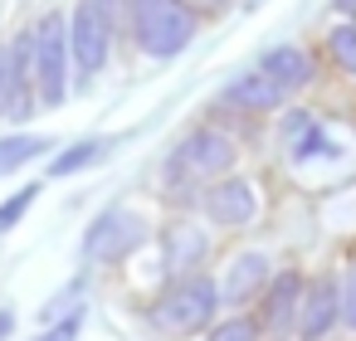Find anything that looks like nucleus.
I'll return each mask as SVG.
<instances>
[{
	"label": "nucleus",
	"instance_id": "nucleus-1",
	"mask_svg": "<svg viewBox=\"0 0 356 341\" xmlns=\"http://www.w3.org/2000/svg\"><path fill=\"white\" fill-rule=\"evenodd\" d=\"M215 307H220V288H215L210 278L186 273V278H176V283L152 302L147 322H152V331H161V336H195V331H205V326L215 322Z\"/></svg>",
	"mask_w": 356,
	"mask_h": 341
},
{
	"label": "nucleus",
	"instance_id": "nucleus-2",
	"mask_svg": "<svg viewBox=\"0 0 356 341\" xmlns=\"http://www.w3.org/2000/svg\"><path fill=\"white\" fill-rule=\"evenodd\" d=\"M132 25H137V44L152 59H171L191 44L195 10L191 0H132Z\"/></svg>",
	"mask_w": 356,
	"mask_h": 341
},
{
	"label": "nucleus",
	"instance_id": "nucleus-3",
	"mask_svg": "<svg viewBox=\"0 0 356 341\" xmlns=\"http://www.w3.org/2000/svg\"><path fill=\"white\" fill-rule=\"evenodd\" d=\"M118 0H79L74 20H69V54L79 64V74H98L108 49H113V15Z\"/></svg>",
	"mask_w": 356,
	"mask_h": 341
},
{
	"label": "nucleus",
	"instance_id": "nucleus-4",
	"mask_svg": "<svg viewBox=\"0 0 356 341\" xmlns=\"http://www.w3.org/2000/svg\"><path fill=\"white\" fill-rule=\"evenodd\" d=\"M69 25H64V15H44L40 25H35V74H40V93H44V103L49 108H59L64 103V93H69Z\"/></svg>",
	"mask_w": 356,
	"mask_h": 341
},
{
	"label": "nucleus",
	"instance_id": "nucleus-5",
	"mask_svg": "<svg viewBox=\"0 0 356 341\" xmlns=\"http://www.w3.org/2000/svg\"><path fill=\"white\" fill-rule=\"evenodd\" d=\"M142 239H147V219H142L137 210H127V205H113V210H103V215L88 224L83 253H88V258H122V253H132Z\"/></svg>",
	"mask_w": 356,
	"mask_h": 341
},
{
	"label": "nucleus",
	"instance_id": "nucleus-6",
	"mask_svg": "<svg viewBox=\"0 0 356 341\" xmlns=\"http://www.w3.org/2000/svg\"><path fill=\"white\" fill-rule=\"evenodd\" d=\"M229 166H234V142L215 127L191 132L171 156V176H200L205 181V176H225Z\"/></svg>",
	"mask_w": 356,
	"mask_h": 341
},
{
	"label": "nucleus",
	"instance_id": "nucleus-7",
	"mask_svg": "<svg viewBox=\"0 0 356 341\" xmlns=\"http://www.w3.org/2000/svg\"><path fill=\"white\" fill-rule=\"evenodd\" d=\"M337 322H341V288H337L332 278H317L312 288H302V307H298V341H322Z\"/></svg>",
	"mask_w": 356,
	"mask_h": 341
},
{
	"label": "nucleus",
	"instance_id": "nucleus-8",
	"mask_svg": "<svg viewBox=\"0 0 356 341\" xmlns=\"http://www.w3.org/2000/svg\"><path fill=\"white\" fill-rule=\"evenodd\" d=\"M205 210H210V219H215V224H249V219H254V210H259V200H254V185H249V181L225 176L220 185H210Z\"/></svg>",
	"mask_w": 356,
	"mask_h": 341
},
{
	"label": "nucleus",
	"instance_id": "nucleus-9",
	"mask_svg": "<svg viewBox=\"0 0 356 341\" xmlns=\"http://www.w3.org/2000/svg\"><path fill=\"white\" fill-rule=\"evenodd\" d=\"M298 307H302V278L298 273H283L268 283V297H264V326L273 336H283L288 326H298Z\"/></svg>",
	"mask_w": 356,
	"mask_h": 341
},
{
	"label": "nucleus",
	"instance_id": "nucleus-10",
	"mask_svg": "<svg viewBox=\"0 0 356 341\" xmlns=\"http://www.w3.org/2000/svg\"><path fill=\"white\" fill-rule=\"evenodd\" d=\"M259 69L283 88V93H293V88H302L307 78H312V59L302 54V49H293V44H278V49H268L264 59H259Z\"/></svg>",
	"mask_w": 356,
	"mask_h": 341
},
{
	"label": "nucleus",
	"instance_id": "nucleus-11",
	"mask_svg": "<svg viewBox=\"0 0 356 341\" xmlns=\"http://www.w3.org/2000/svg\"><path fill=\"white\" fill-rule=\"evenodd\" d=\"M225 103L249 108V113H264V108H278V103H283V88H278L264 69H254V74H244V78H234V83L225 88Z\"/></svg>",
	"mask_w": 356,
	"mask_h": 341
},
{
	"label": "nucleus",
	"instance_id": "nucleus-12",
	"mask_svg": "<svg viewBox=\"0 0 356 341\" xmlns=\"http://www.w3.org/2000/svg\"><path fill=\"white\" fill-rule=\"evenodd\" d=\"M259 288H268V258L264 253H239L234 263H229V278H225V302H244V297H254Z\"/></svg>",
	"mask_w": 356,
	"mask_h": 341
},
{
	"label": "nucleus",
	"instance_id": "nucleus-13",
	"mask_svg": "<svg viewBox=\"0 0 356 341\" xmlns=\"http://www.w3.org/2000/svg\"><path fill=\"white\" fill-rule=\"evenodd\" d=\"M205 258V234L195 224H171L166 229V268L186 278V268H195Z\"/></svg>",
	"mask_w": 356,
	"mask_h": 341
},
{
	"label": "nucleus",
	"instance_id": "nucleus-14",
	"mask_svg": "<svg viewBox=\"0 0 356 341\" xmlns=\"http://www.w3.org/2000/svg\"><path fill=\"white\" fill-rule=\"evenodd\" d=\"M44 151H49L44 137H0V176L20 171L25 161H35V156H44Z\"/></svg>",
	"mask_w": 356,
	"mask_h": 341
},
{
	"label": "nucleus",
	"instance_id": "nucleus-15",
	"mask_svg": "<svg viewBox=\"0 0 356 341\" xmlns=\"http://www.w3.org/2000/svg\"><path fill=\"white\" fill-rule=\"evenodd\" d=\"M103 156V142H74V147H64L59 156H54V166H49V176H79L83 166H93Z\"/></svg>",
	"mask_w": 356,
	"mask_h": 341
},
{
	"label": "nucleus",
	"instance_id": "nucleus-16",
	"mask_svg": "<svg viewBox=\"0 0 356 341\" xmlns=\"http://www.w3.org/2000/svg\"><path fill=\"white\" fill-rule=\"evenodd\" d=\"M327 49H332V59H337L346 74H356V25H341V30H332Z\"/></svg>",
	"mask_w": 356,
	"mask_h": 341
},
{
	"label": "nucleus",
	"instance_id": "nucleus-17",
	"mask_svg": "<svg viewBox=\"0 0 356 341\" xmlns=\"http://www.w3.org/2000/svg\"><path fill=\"white\" fill-rule=\"evenodd\" d=\"M15 88H20V74H15V54L0 49V117L15 113Z\"/></svg>",
	"mask_w": 356,
	"mask_h": 341
},
{
	"label": "nucleus",
	"instance_id": "nucleus-18",
	"mask_svg": "<svg viewBox=\"0 0 356 341\" xmlns=\"http://www.w3.org/2000/svg\"><path fill=\"white\" fill-rule=\"evenodd\" d=\"M35 195H40V185H25V190H15L6 205H0V229H15L25 219V210L35 205Z\"/></svg>",
	"mask_w": 356,
	"mask_h": 341
},
{
	"label": "nucleus",
	"instance_id": "nucleus-19",
	"mask_svg": "<svg viewBox=\"0 0 356 341\" xmlns=\"http://www.w3.org/2000/svg\"><path fill=\"white\" fill-rule=\"evenodd\" d=\"M79 331H83V312L74 307L69 317H59V322H49V326H44V331H40L35 341H79Z\"/></svg>",
	"mask_w": 356,
	"mask_h": 341
},
{
	"label": "nucleus",
	"instance_id": "nucleus-20",
	"mask_svg": "<svg viewBox=\"0 0 356 341\" xmlns=\"http://www.w3.org/2000/svg\"><path fill=\"white\" fill-rule=\"evenodd\" d=\"M205 341H254V322H244V317H229V322H220Z\"/></svg>",
	"mask_w": 356,
	"mask_h": 341
},
{
	"label": "nucleus",
	"instance_id": "nucleus-21",
	"mask_svg": "<svg viewBox=\"0 0 356 341\" xmlns=\"http://www.w3.org/2000/svg\"><path fill=\"white\" fill-rule=\"evenodd\" d=\"M79 297H83V283H69V292H59V297H54V307H49L44 317H49V322H59V312L79 307Z\"/></svg>",
	"mask_w": 356,
	"mask_h": 341
},
{
	"label": "nucleus",
	"instance_id": "nucleus-22",
	"mask_svg": "<svg viewBox=\"0 0 356 341\" xmlns=\"http://www.w3.org/2000/svg\"><path fill=\"white\" fill-rule=\"evenodd\" d=\"M341 322L356 326V268H351V278H346V288H341Z\"/></svg>",
	"mask_w": 356,
	"mask_h": 341
},
{
	"label": "nucleus",
	"instance_id": "nucleus-23",
	"mask_svg": "<svg viewBox=\"0 0 356 341\" xmlns=\"http://www.w3.org/2000/svg\"><path fill=\"white\" fill-rule=\"evenodd\" d=\"M10 331H15V317H10V312H0V341H6Z\"/></svg>",
	"mask_w": 356,
	"mask_h": 341
},
{
	"label": "nucleus",
	"instance_id": "nucleus-24",
	"mask_svg": "<svg viewBox=\"0 0 356 341\" xmlns=\"http://www.w3.org/2000/svg\"><path fill=\"white\" fill-rule=\"evenodd\" d=\"M205 6H220V0H205Z\"/></svg>",
	"mask_w": 356,
	"mask_h": 341
}]
</instances>
